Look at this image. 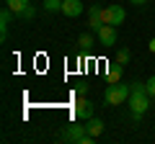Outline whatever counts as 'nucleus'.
Segmentation results:
<instances>
[{
	"label": "nucleus",
	"instance_id": "f257e3e1",
	"mask_svg": "<svg viewBox=\"0 0 155 144\" xmlns=\"http://www.w3.org/2000/svg\"><path fill=\"white\" fill-rule=\"evenodd\" d=\"M129 113L134 118H142L150 108V93L145 88V83H132V93H129Z\"/></svg>",
	"mask_w": 155,
	"mask_h": 144
},
{
	"label": "nucleus",
	"instance_id": "f03ea898",
	"mask_svg": "<svg viewBox=\"0 0 155 144\" xmlns=\"http://www.w3.org/2000/svg\"><path fill=\"white\" fill-rule=\"evenodd\" d=\"M129 93H132V85H124L122 80L119 83H109L104 90V100L109 105H124L129 100Z\"/></svg>",
	"mask_w": 155,
	"mask_h": 144
},
{
	"label": "nucleus",
	"instance_id": "7ed1b4c3",
	"mask_svg": "<svg viewBox=\"0 0 155 144\" xmlns=\"http://www.w3.org/2000/svg\"><path fill=\"white\" fill-rule=\"evenodd\" d=\"M62 142H80V144H93L96 136H91L88 131H85V126H80V124H70V126L65 129V134H62Z\"/></svg>",
	"mask_w": 155,
	"mask_h": 144
},
{
	"label": "nucleus",
	"instance_id": "20e7f679",
	"mask_svg": "<svg viewBox=\"0 0 155 144\" xmlns=\"http://www.w3.org/2000/svg\"><path fill=\"white\" fill-rule=\"evenodd\" d=\"M124 18H127V13H124L122 5H106L104 11H101V21L109 23V26H122Z\"/></svg>",
	"mask_w": 155,
	"mask_h": 144
},
{
	"label": "nucleus",
	"instance_id": "39448f33",
	"mask_svg": "<svg viewBox=\"0 0 155 144\" xmlns=\"http://www.w3.org/2000/svg\"><path fill=\"white\" fill-rule=\"evenodd\" d=\"M96 36H98V44H104V46H114L116 44V26H109V23H104V26L96 31Z\"/></svg>",
	"mask_w": 155,
	"mask_h": 144
},
{
	"label": "nucleus",
	"instance_id": "423d86ee",
	"mask_svg": "<svg viewBox=\"0 0 155 144\" xmlns=\"http://www.w3.org/2000/svg\"><path fill=\"white\" fill-rule=\"evenodd\" d=\"M72 113H75L80 121H88V118H93V103H91L88 98H78V103H75V108H72Z\"/></svg>",
	"mask_w": 155,
	"mask_h": 144
},
{
	"label": "nucleus",
	"instance_id": "0eeeda50",
	"mask_svg": "<svg viewBox=\"0 0 155 144\" xmlns=\"http://www.w3.org/2000/svg\"><path fill=\"white\" fill-rule=\"evenodd\" d=\"M83 11H85L83 0H62V11L60 13H65L67 18H78Z\"/></svg>",
	"mask_w": 155,
	"mask_h": 144
},
{
	"label": "nucleus",
	"instance_id": "6e6552de",
	"mask_svg": "<svg viewBox=\"0 0 155 144\" xmlns=\"http://www.w3.org/2000/svg\"><path fill=\"white\" fill-rule=\"evenodd\" d=\"M101 11H104V8H98V5H91L88 8V26H91V31H93V33L104 26V21H101Z\"/></svg>",
	"mask_w": 155,
	"mask_h": 144
},
{
	"label": "nucleus",
	"instance_id": "1a4fd4ad",
	"mask_svg": "<svg viewBox=\"0 0 155 144\" xmlns=\"http://www.w3.org/2000/svg\"><path fill=\"white\" fill-rule=\"evenodd\" d=\"M122 75H124V64L114 59V62L109 64V70H106V80H109V83H119Z\"/></svg>",
	"mask_w": 155,
	"mask_h": 144
},
{
	"label": "nucleus",
	"instance_id": "9d476101",
	"mask_svg": "<svg viewBox=\"0 0 155 144\" xmlns=\"http://www.w3.org/2000/svg\"><path fill=\"white\" fill-rule=\"evenodd\" d=\"M11 18H13V11L5 5L3 13H0V39H3V41L8 39V23H11Z\"/></svg>",
	"mask_w": 155,
	"mask_h": 144
},
{
	"label": "nucleus",
	"instance_id": "9b49d317",
	"mask_svg": "<svg viewBox=\"0 0 155 144\" xmlns=\"http://www.w3.org/2000/svg\"><path fill=\"white\" fill-rule=\"evenodd\" d=\"M85 131H88L91 134V136H96V139H98L101 136V131H104V121H101V118H88V124H85Z\"/></svg>",
	"mask_w": 155,
	"mask_h": 144
},
{
	"label": "nucleus",
	"instance_id": "f8f14e48",
	"mask_svg": "<svg viewBox=\"0 0 155 144\" xmlns=\"http://www.w3.org/2000/svg\"><path fill=\"white\" fill-rule=\"evenodd\" d=\"M3 3H5V5H8V8L13 11V16L18 18V16L23 13V8H26L28 3H31V0H3Z\"/></svg>",
	"mask_w": 155,
	"mask_h": 144
},
{
	"label": "nucleus",
	"instance_id": "ddd939ff",
	"mask_svg": "<svg viewBox=\"0 0 155 144\" xmlns=\"http://www.w3.org/2000/svg\"><path fill=\"white\" fill-rule=\"evenodd\" d=\"M78 46H80V49H91V46H93V31L80 33V36H78Z\"/></svg>",
	"mask_w": 155,
	"mask_h": 144
},
{
	"label": "nucleus",
	"instance_id": "4468645a",
	"mask_svg": "<svg viewBox=\"0 0 155 144\" xmlns=\"http://www.w3.org/2000/svg\"><path fill=\"white\" fill-rule=\"evenodd\" d=\"M34 16H36V8H34V3H28V5L23 8V13H21L18 18H21V21H31Z\"/></svg>",
	"mask_w": 155,
	"mask_h": 144
},
{
	"label": "nucleus",
	"instance_id": "2eb2a0df",
	"mask_svg": "<svg viewBox=\"0 0 155 144\" xmlns=\"http://www.w3.org/2000/svg\"><path fill=\"white\" fill-rule=\"evenodd\" d=\"M129 57H132V54H129V49H124V46H122V49H116L114 59H116V62H122V64H127V62H129Z\"/></svg>",
	"mask_w": 155,
	"mask_h": 144
},
{
	"label": "nucleus",
	"instance_id": "dca6fc26",
	"mask_svg": "<svg viewBox=\"0 0 155 144\" xmlns=\"http://www.w3.org/2000/svg\"><path fill=\"white\" fill-rule=\"evenodd\" d=\"M44 11H49V13L62 11V0H44Z\"/></svg>",
	"mask_w": 155,
	"mask_h": 144
},
{
	"label": "nucleus",
	"instance_id": "f3484780",
	"mask_svg": "<svg viewBox=\"0 0 155 144\" xmlns=\"http://www.w3.org/2000/svg\"><path fill=\"white\" fill-rule=\"evenodd\" d=\"M145 88H147L150 98H155V75H153V77H147V83H145Z\"/></svg>",
	"mask_w": 155,
	"mask_h": 144
},
{
	"label": "nucleus",
	"instance_id": "a211bd4d",
	"mask_svg": "<svg viewBox=\"0 0 155 144\" xmlns=\"http://www.w3.org/2000/svg\"><path fill=\"white\" fill-rule=\"evenodd\" d=\"M85 90H88V85H85V83H78V88H75L78 95H85Z\"/></svg>",
	"mask_w": 155,
	"mask_h": 144
},
{
	"label": "nucleus",
	"instance_id": "6ab92c4d",
	"mask_svg": "<svg viewBox=\"0 0 155 144\" xmlns=\"http://www.w3.org/2000/svg\"><path fill=\"white\" fill-rule=\"evenodd\" d=\"M147 49H150V52H153V54H155V36H153V39H150V44H147Z\"/></svg>",
	"mask_w": 155,
	"mask_h": 144
},
{
	"label": "nucleus",
	"instance_id": "aec40b11",
	"mask_svg": "<svg viewBox=\"0 0 155 144\" xmlns=\"http://www.w3.org/2000/svg\"><path fill=\"white\" fill-rule=\"evenodd\" d=\"M129 3H134V5H145L147 0H129Z\"/></svg>",
	"mask_w": 155,
	"mask_h": 144
},
{
	"label": "nucleus",
	"instance_id": "412c9836",
	"mask_svg": "<svg viewBox=\"0 0 155 144\" xmlns=\"http://www.w3.org/2000/svg\"><path fill=\"white\" fill-rule=\"evenodd\" d=\"M31 3H34V0H31Z\"/></svg>",
	"mask_w": 155,
	"mask_h": 144
}]
</instances>
